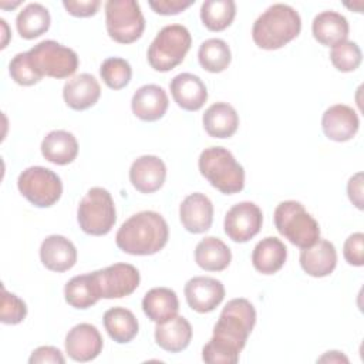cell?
Returning a JSON list of instances; mask_svg holds the SVG:
<instances>
[{
    "label": "cell",
    "instance_id": "obj_27",
    "mask_svg": "<svg viewBox=\"0 0 364 364\" xmlns=\"http://www.w3.org/2000/svg\"><path fill=\"white\" fill-rule=\"evenodd\" d=\"M287 259V247L273 236L262 239L252 252L253 267L262 274H273L279 272Z\"/></svg>",
    "mask_w": 364,
    "mask_h": 364
},
{
    "label": "cell",
    "instance_id": "obj_23",
    "mask_svg": "<svg viewBox=\"0 0 364 364\" xmlns=\"http://www.w3.org/2000/svg\"><path fill=\"white\" fill-rule=\"evenodd\" d=\"M311 31L313 37L323 46L333 47L341 41H346L348 37L350 26L347 18L334 11V10H327L318 13L311 24Z\"/></svg>",
    "mask_w": 364,
    "mask_h": 364
},
{
    "label": "cell",
    "instance_id": "obj_18",
    "mask_svg": "<svg viewBox=\"0 0 364 364\" xmlns=\"http://www.w3.org/2000/svg\"><path fill=\"white\" fill-rule=\"evenodd\" d=\"M169 105L165 90L156 84H146L139 87L131 100V108L135 117L142 121H158L161 119Z\"/></svg>",
    "mask_w": 364,
    "mask_h": 364
},
{
    "label": "cell",
    "instance_id": "obj_11",
    "mask_svg": "<svg viewBox=\"0 0 364 364\" xmlns=\"http://www.w3.org/2000/svg\"><path fill=\"white\" fill-rule=\"evenodd\" d=\"M100 299H121L136 290L141 282L139 272L128 263H114L91 273Z\"/></svg>",
    "mask_w": 364,
    "mask_h": 364
},
{
    "label": "cell",
    "instance_id": "obj_17",
    "mask_svg": "<svg viewBox=\"0 0 364 364\" xmlns=\"http://www.w3.org/2000/svg\"><path fill=\"white\" fill-rule=\"evenodd\" d=\"M179 219L191 233L198 235L206 232L213 220V205L210 199L200 192L188 195L179 206Z\"/></svg>",
    "mask_w": 364,
    "mask_h": 364
},
{
    "label": "cell",
    "instance_id": "obj_20",
    "mask_svg": "<svg viewBox=\"0 0 364 364\" xmlns=\"http://www.w3.org/2000/svg\"><path fill=\"white\" fill-rule=\"evenodd\" d=\"M171 94L175 102L186 111L200 109L208 100V90L203 81L191 73H182L172 78Z\"/></svg>",
    "mask_w": 364,
    "mask_h": 364
},
{
    "label": "cell",
    "instance_id": "obj_44",
    "mask_svg": "<svg viewBox=\"0 0 364 364\" xmlns=\"http://www.w3.org/2000/svg\"><path fill=\"white\" fill-rule=\"evenodd\" d=\"M317 361H320V363H348V358L344 354H341L340 351H327Z\"/></svg>",
    "mask_w": 364,
    "mask_h": 364
},
{
    "label": "cell",
    "instance_id": "obj_43",
    "mask_svg": "<svg viewBox=\"0 0 364 364\" xmlns=\"http://www.w3.org/2000/svg\"><path fill=\"white\" fill-rule=\"evenodd\" d=\"M347 193L355 208L363 209V172H357L348 179Z\"/></svg>",
    "mask_w": 364,
    "mask_h": 364
},
{
    "label": "cell",
    "instance_id": "obj_21",
    "mask_svg": "<svg viewBox=\"0 0 364 364\" xmlns=\"http://www.w3.org/2000/svg\"><path fill=\"white\" fill-rule=\"evenodd\" d=\"M101 95V87L97 78L88 73L78 74L68 80L63 88L65 104L75 109L84 111L92 107Z\"/></svg>",
    "mask_w": 364,
    "mask_h": 364
},
{
    "label": "cell",
    "instance_id": "obj_2",
    "mask_svg": "<svg viewBox=\"0 0 364 364\" xmlns=\"http://www.w3.org/2000/svg\"><path fill=\"white\" fill-rule=\"evenodd\" d=\"M169 237L166 220L154 210H142L127 219L117 232V246L134 256L155 255L165 247Z\"/></svg>",
    "mask_w": 364,
    "mask_h": 364
},
{
    "label": "cell",
    "instance_id": "obj_3",
    "mask_svg": "<svg viewBox=\"0 0 364 364\" xmlns=\"http://www.w3.org/2000/svg\"><path fill=\"white\" fill-rule=\"evenodd\" d=\"M301 30L299 13L289 4L276 3L266 9L255 21L252 37L263 50H277L294 40Z\"/></svg>",
    "mask_w": 364,
    "mask_h": 364
},
{
    "label": "cell",
    "instance_id": "obj_37",
    "mask_svg": "<svg viewBox=\"0 0 364 364\" xmlns=\"http://www.w3.org/2000/svg\"><path fill=\"white\" fill-rule=\"evenodd\" d=\"M9 73L11 75V78L18 84V85H24V87H30L34 85L37 82L41 81V75H38L28 58V53H18L16 54L10 64H9Z\"/></svg>",
    "mask_w": 364,
    "mask_h": 364
},
{
    "label": "cell",
    "instance_id": "obj_28",
    "mask_svg": "<svg viewBox=\"0 0 364 364\" xmlns=\"http://www.w3.org/2000/svg\"><path fill=\"white\" fill-rule=\"evenodd\" d=\"M205 131L213 138H229L239 127V115L228 102L212 104L202 117Z\"/></svg>",
    "mask_w": 364,
    "mask_h": 364
},
{
    "label": "cell",
    "instance_id": "obj_25",
    "mask_svg": "<svg viewBox=\"0 0 364 364\" xmlns=\"http://www.w3.org/2000/svg\"><path fill=\"white\" fill-rule=\"evenodd\" d=\"M43 156L55 165L71 164L78 155V142L75 136L64 129L48 132L41 142Z\"/></svg>",
    "mask_w": 364,
    "mask_h": 364
},
{
    "label": "cell",
    "instance_id": "obj_16",
    "mask_svg": "<svg viewBox=\"0 0 364 364\" xmlns=\"http://www.w3.org/2000/svg\"><path fill=\"white\" fill-rule=\"evenodd\" d=\"M166 178L164 161L155 155L136 158L129 168V181L141 193H152L162 188Z\"/></svg>",
    "mask_w": 364,
    "mask_h": 364
},
{
    "label": "cell",
    "instance_id": "obj_31",
    "mask_svg": "<svg viewBox=\"0 0 364 364\" xmlns=\"http://www.w3.org/2000/svg\"><path fill=\"white\" fill-rule=\"evenodd\" d=\"M51 17L40 3H28L16 18V27L18 34L26 40H33L44 34L50 28Z\"/></svg>",
    "mask_w": 364,
    "mask_h": 364
},
{
    "label": "cell",
    "instance_id": "obj_30",
    "mask_svg": "<svg viewBox=\"0 0 364 364\" xmlns=\"http://www.w3.org/2000/svg\"><path fill=\"white\" fill-rule=\"evenodd\" d=\"M102 321L108 336L115 343H129L138 334V320L128 309L112 307L104 313Z\"/></svg>",
    "mask_w": 364,
    "mask_h": 364
},
{
    "label": "cell",
    "instance_id": "obj_38",
    "mask_svg": "<svg viewBox=\"0 0 364 364\" xmlns=\"http://www.w3.org/2000/svg\"><path fill=\"white\" fill-rule=\"evenodd\" d=\"M27 316L26 303L13 293H9L4 286H1V309L0 320L4 324H18Z\"/></svg>",
    "mask_w": 364,
    "mask_h": 364
},
{
    "label": "cell",
    "instance_id": "obj_14",
    "mask_svg": "<svg viewBox=\"0 0 364 364\" xmlns=\"http://www.w3.org/2000/svg\"><path fill=\"white\" fill-rule=\"evenodd\" d=\"M65 351L70 358L87 363L100 355L102 351V337L95 326L80 323L74 326L65 336Z\"/></svg>",
    "mask_w": 364,
    "mask_h": 364
},
{
    "label": "cell",
    "instance_id": "obj_26",
    "mask_svg": "<svg viewBox=\"0 0 364 364\" xmlns=\"http://www.w3.org/2000/svg\"><path fill=\"white\" fill-rule=\"evenodd\" d=\"M142 310L154 323H165L179 310L176 293L168 287H154L142 299Z\"/></svg>",
    "mask_w": 364,
    "mask_h": 364
},
{
    "label": "cell",
    "instance_id": "obj_24",
    "mask_svg": "<svg viewBox=\"0 0 364 364\" xmlns=\"http://www.w3.org/2000/svg\"><path fill=\"white\" fill-rule=\"evenodd\" d=\"M192 338V327L182 316H175L165 323H158L155 327L156 344L169 353L185 350Z\"/></svg>",
    "mask_w": 364,
    "mask_h": 364
},
{
    "label": "cell",
    "instance_id": "obj_29",
    "mask_svg": "<svg viewBox=\"0 0 364 364\" xmlns=\"http://www.w3.org/2000/svg\"><path fill=\"white\" fill-rule=\"evenodd\" d=\"M232 260V252L219 237L208 236L202 239L195 247L196 264L208 272H222Z\"/></svg>",
    "mask_w": 364,
    "mask_h": 364
},
{
    "label": "cell",
    "instance_id": "obj_9",
    "mask_svg": "<svg viewBox=\"0 0 364 364\" xmlns=\"http://www.w3.org/2000/svg\"><path fill=\"white\" fill-rule=\"evenodd\" d=\"M105 24L109 37L121 44L136 41L145 30V18L135 0H108L105 3Z\"/></svg>",
    "mask_w": 364,
    "mask_h": 364
},
{
    "label": "cell",
    "instance_id": "obj_36",
    "mask_svg": "<svg viewBox=\"0 0 364 364\" xmlns=\"http://www.w3.org/2000/svg\"><path fill=\"white\" fill-rule=\"evenodd\" d=\"M361 50L354 41H341L331 47L330 60L331 64L341 73H351L361 64Z\"/></svg>",
    "mask_w": 364,
    "mask_h": 364
},
{
    "label": "cell",
    "instance_id": "obj_10",
    "mask_svg": "<svg viewBox=\"0 0 364 364\" xmlns=\"http://www.w3.org/2000/svg\"><path fill=\"white\" fill-rule=\"evenodd\" d=\"M20 193L37 208H50L58 202L63 193L60 176L44 166H30L17 179Z\"/></svg>",
    "mask_w": 364,
    "mask_h": 364
},
{
    "label": "cell",
    "instance_id": "obj_34",
    "mask_svg": "<svg viewBox=\"0 0 364 364\" xmlns=\"http://www.w3.org/2000/svg\"><path fill=\"white\" fill-rule=\"evenodd\" d=\"M198 60L203 70L209 73H222L230 64V48L226 41L220 38L205 40L199 47Z\"/></svg>",
    "mask_w": 364,
    "mask_h": 364
},
{
    "label": "cell",
    "instance_id": "obj_22",
    "mask_svg": "<svg viewBox=\"0 0 364 364\" xmlns=\"http://www.w3.org/2000/svg\"><path fill=\"white\" fill-rule=\"evenodd\" d=\"M337 264V252L331 242L318 239L313 246L301 249L300 266L313 277H324L333 273Z\"/></svg>",
    "mask_w": 364,
    "mask_h": 364
},
{
    "label": "cell",
    "instance_id": "obj_4",
    "mask_svg": "<svg viewBox=\"0 0 364 364\" xmlns=\"http://www.w3.org/2000/svg\"><path fill=\"white\" fill-rule=\"evenodd\" d=\"M200 175L225 195L237 193L245 188V169L233 154L223 146L205 148L199 156Z\"/></svg>",
    "mask_w": 364,
    "mask_h": 364
},
{
    "label": "cell",
    "instance_id": "obj_1",
    "mask_svg": "<svg viewBox=\"0 0 364 364\" xmlns=\"http://www.w3.org/2000/svg\"><path fill=\"white\" fill-rule=\"evenodd\" d=\"M256 324V310L246 299H232L220 311L213 336L202 350L209 364H236L249 334Z\"/></svg>",
    "mask_w": 364,
    "mask_h": 364
},
{
    "label": "cell",
    "instance_id": "obj_35",
    "mask_svg": "<svg viewBox=\"0 0 364 364\" xmlns=\"http://www.w3.org/2000/svg\"><path fill=\"white\" fill-rule=\"evenodd\" d=\"M100 75L107 87L111 90H121L129 84L132 68L129 63L121 57H108L100 67Z\"/></svg>",
    "mask_w": 364,
    "mask_h": 364
},
{
    "label": "cell",
    "instance_id": "obj_7",
    "mask_svg": "<svg viewBox=\"0 0 364 364\" xmlns=\"http://www.w3.org/2000/svg\"><path fill=\"white\" fill-rule=\"evenodd\" d=\"M77 220L87 235L104 236L109 233L117 220L111 193L100 186L91 188L78 205Z\"/></svg>",
    "mask_w": 364,
    "mask_h": 364
},
{
    "label": "cell",
    "instance_id": "obj_6",
    "mask_svg": "<svg viewBox=\"0 0 364 364\" xmlns=\"http://www.w3.org/2000/svg\"><path fill=\"white\" fill-rule=\"evenodd\" d=\"M192 44L189 30L182 24H169L159 30L148 48V63L159 73L179 65Z\"/></svg>",
    "mask_w": 364,
    "mask_h": 364
},
{
    "label": "cell",
    "instance_id": "obj_41",
    "mask_svg": "<svg viewBox=\"0 0 364 364\" xmlns=\"http://www.w3.org/2000/svg\"><path fill=\"white\" fill-rule=\"evenodd\" d=\"M195 0H156V1H149V7L156 13L162 16H175L192 6Z\"/></svg>",
    "mask_w": 364,
    "mask_h": 364
},
{
    "label": "cell",
    "instance_id": "obj_32",
    "mask_svg": "<svg viewBox=\"0 0 364 364\" xmlns=\"http://www.w3.org/2000/svg\"><path fill=\"white\" fill-rule=\"evenodd\" d=\"M64 297L74 309L85 310L94 306L100 300V296L97 293L92 274L87 273L70 279L64 287Z\"/></svg>",
    "mask_w": 364,
    "mask_h": 364
},
{
    "label": "cell",
    "instance_id": "obj_15",
    "mask_svg": "<svg viewBox=\"0 0 364 364\" xmlns=\"http://www.w3.org/2000/svg\"><path fill=\"white\" fill-rule=\"evenodd\" d=\"M360 127L357 112L344 104H336L327 108L321 118V128L324 135L336 142H346L351 139Z\"/></svg>",
    "mask_w": 364,
    "mask_h": 364
},
{
    "label": "cell",
    "instance_id": "obj_39",
    "mask_svg": "<svg viewBox=\"0 0 364 364\" xmlns=\"http://www.w3.org/2000/svg\"><path fill=\"white\" fill-rule=\"evenodd\" d=\"M343 255L348 264H353V266L364 264V235L361 232L353 233L346 239Z\"/></svg>",
    "mask_w": 364,
    "mask_h": 364
},
{
    "label": "cell",
    "instance_id": "obj_33",
    "mask_svg": "<svg viewBox=\"0 0 364 364\" xmlns=\"http://www.w3.org/2000/svg\"><path fill=\"white\" fill-rule=\"evenodd\" d=\"M236 16V4L233 0H206L200 7V20L210 31H222L228 28Z\"/></svg>",
    "mask_w": 364,
    "mask_h": 364
},
{
    "label": "cell",
    "instance_id": "obj_5",
    "mask_svg": "<svg viewBox=\"0 0 364 364\" xmlns=\"http://www.w3.org/2000/svg\"><path fill=\"white\" fill-rule=\"evenodd\" d=\"M273 216L277 232L300 249L310 247L320 239L317 220L297 200L280 202Z\"/></svg>",
    "mask_w": 364,
    "mask_h": 364
},
{
    "label": "cell",
    "instance_id": "obj_42",
    "mask_svg": "<svg viewBox=\"0 0 364 364\" xmlns=\"http://www.w3.org/2000/svg\"><path fill=\"white\" fill-rule=\"evenodd\" d=\"M30 364H40V363H53V364H64L65 358L61 354V351L57 347L53 346H41L38 348H36L30 358H28Z\"/></svg>",
    "mask_w": 364,
    "mask_h": 364
},
{
    "label": "cell",
    "instance_id": "obj_12",
    "mask_svg": "<svg viewBox=\"0 0 364 364\" xmlns=\"http://www.w3.org/2000/svg\"><path fill=\"white\" fill-rule=\"evenodd\" d=\"M263 223L260 208L253 202L233 205L225 216V233L236 243H245L255 237Z\"/></svg>",
    "mask_w": 364,
    "mask_h": 364
},
{
    "label": "cell",
    "instance_id": "obj_13",
    "mask_svg": "<svg viewBox=\"0 0 364 364\" xmlns=\"http://www.w3.org/2000/svg\"><path fill=\"white\" fill-rule=\"evenodd\" d=\"M185 297L192 310L198 313H209L225 299V287L218 279L196 276L186 282Z\"/></svg>",
    "mask_w": 364,
    "mask_h": 364
},
{
    "label": "cell",
    "instance_id": "obj_19",
    "mask_svg": "<svg viewBox=\"0 0 364 364\" xmlns=\"http://www.w3.org/2000/svg\"><path fill=\"white\" fill-rule=\"evenodd\" d=\"M40 259L48 270L61 273L75 264L77 249L70 239L61 235H50L40 246Z\"/></svg>",
    "mask_w": 364,
    "mask_h": 364
},
{
    "label": "cell",
    "instance_id": "obj_8",
    "mask_svg": "<svg viewBox=\"0 0 364 364\" xmlns=\"http://www.w3.org/2000/svg\"><path fill=\"white\" fill-rule=\"evenodd\" d=\"M27 53L34 71L41 77L68 78L78 68L77 53L54 40L40 41Z\"/></svg>",
    "mask_w": 364,
    "mask_h": 364
},
{
    "label": "cell",
    "instance_id": "obj_40",
    "mask_svg": "<svg viewBox=\"0 0 364 364\" xmlns=\"http://www.w3.org/2000/svg\"><path fill=\"white\" fill-rule=\"evenodd\" d=\"M64 9L74 17H91L94 16L100 6V0H64L63 1Z\"/></svg>",
    "mask_w": 364,
    "mask_h": 364
}]
</instances>
